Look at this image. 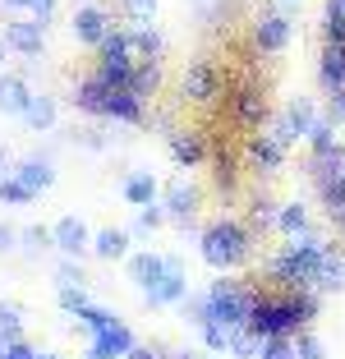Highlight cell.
Here are the masks:
<instances>
[{
  "mask_svg": "<svg viewBox=\"0 0 345 359\" xmlns=\"http://www.w3.org/2000/svg\"><path fill=\"white\" fill-rule=\"evenodd\" d=\"M323 254H327L323 240H313V235H299V240H290L281 254L272 258V276L285 285V290H313L318 267H323Z\"/></svg>",
  "mask_w": 345,
  "mask_h": 359,
  "instance_id": "1",
  "label": "cell"
},
{
  "mask_svg": "<svg viewBox=\"0 0 345 359\" xmlns=\"http://www.w3.org/2000/svg\"><path fill=\"white\" fill-rule=\"evenodd\" d=\"M249 249H253V235L244 231L240 222H230V217L212 222L208 231H203V240H198L203 263H208V267H217V272H230V267L249 263Z\"/></svg>",
  "mask_w": 345,
  "mask_h": 359,
  "instance_id": "2",
  "label": "cell"
},
{
  "mask_svg": "<svg viewBox=\"0 0 345 359\" xmlns=\"http://www.w3.org/2000/svg\"><path fill=\"white\" fill-rule=\"evenodd\" d=\"M208 299H212V323H221V327H249V313H253V290L244 281H230V276H221V281L208 285Z\"/></svg>",
  "mask_w": 345,
  "mask_h": 359,
  "instance_id": "3",
  "label": "cell"
},
{
  "mask_svg": "<svg viewBox=\"0 0 345 359\" xmlns=\"http://www.w3.org/2000/svg\"><path fill=\"white\" fill-rule=\"evenodd\" d=\"M318 120H323V116H318V106L299 93V97H290V102H285V111H281V120H276L272 138L285 148V143H295V138H309V134H313Z\"/></svg>",
  "mask_w": 345,
  "mask_h": 359,
  "instance_id": "4",
  "label": "cell"
},
{
  "mask_svg": "<svg viewBox=\"0 0 345 359\" xmlns=\"http://www.w3.org/2000/svg\"><path fill=\"white\" fill-rule=\"evenodd\" d=\"M69 28H74V37H79L83 46H102L106 37L115 32V23H111V14H106L102 5H93V0H88V5H79V10H74Z\"/></svg>",
  "mask_w": 345,
  "mask_h": 359,
  "instance_id": "5",
  "label": "cell"
},
{
  "mask_svg": "<svg viewBox=\"0 0 345 359\" xmlns=\"http://www.w3.org/2000/svg\"><path fill=\"white\" fill-rule=\"evenodd\" d=\"M184 97L189 102H212L217 97V88H221V79H217V65L208 60V55H198V60H189V69H184Z\"/></svg>",
  "mask_w": 345,
  "mask_h": 359,
  "instance_id": "6",
  "label": "cell"
},
{
  "mask_svg": "<svg viewBox=\"0 0 345 359\" xmlns=\"http://www.w3.org/2000/svg\"><path fill=\"white\" fill-rule=\"evenodd\" d=\"M5 42H10V51L19 55H42V42H46V23L42 19H10L5 23Z\"/></svg>",
  "mask_w": 345,
  "mask_h": 359,
  "instance_id": "7",
  "label": "cell"
},
{
  "mask_svg": "<svg viewBox=\"0 0 345 359\" xmlns=\"http://www.w3.org/2000/svg\"><path fill=\"white\" fill-rule=\"evenodd\" d=\"M129 350H134V332L125 323H111L106 332L88 341V359H129Z\"/></svg>",
  "mask_w": 345,
  "mask_h": 359,
  "instance_id": "8",
  "label": "cell"
},
{
  "mask_svg": "<svg viewBox=\"0 0 345 359\" xmlns=\"http://www.w3.org/2000/svg\"><path fill=\"white\" fill-rule=\"evenodd\" d=\"M285 42H290V19L285 14H258L253 19V46L267 55L285 51Z\"/></svg>",
  "mask_w": 345,
  "mask_h": 359,
  "instance_id": "9",
  "label": "cell"
},
{
  "mask_svg": "<svg viewBox=\"0 0 345 359\" xmlns=\"http://www.w3.org/2000/svg\"><path fill=\"white\" fill-rule=\"evenodd\" d=\"M51 240H55V249H60L65 258H79V254L93 249V235H88V226L79 222V217H60V222L51 226Z\"/></svg>",
  "mask_w": 345,
  "mask_h": 359,
  "instance_id": "10",
  "label": "cell"
},
{
  "mask_svg": "<svg viewBox=\"0 0 345 359\" xmlns=\"http://www.w3.org/2000/svg\"><path fill=\"white\" fill-rule=\"evenodd\" d=\"M184 295H189V281H184V267H180V258H166V276H161L152 290H143L147 304H180Z\"/></svg>",
  "mask_w": 345,
  "mask_h": 359,
  "instance_id": "11",
  "label": "cell"
},
{
  "mask_svg": "<svg viewBox=\"0 0 345 359\" xmlns=\"http://www.w3.org/2000/svg\"><path fill=\"white\" fill-rule=\"evenodd\" d=\"M318 194H323V208L332 217H345V166H313Z\"/></svg>",
  "mask_w": 345,
  "mask_h": 359,
  "instance_id": "12",
  "label": "cell"
},
{
  "mask_svg": "<svg viewBox=\"0 0 345 359\" xmlns=\"http://www.w3.org/2000/svg\"><path fill=\"white\" fill-rule=\"evenodd\" d=\"M111 93H115V88L106 83L102 74H88V79H79V88H74V106H79V111H88V116H106Z\"/></svg>",
  "mask_w": 345,
  "mask_h": 359,
  "instance_id": "13",
  "label": "cell"
},
{
  "mask_svg": "<svg viewBox=\"0 0 345 359\" xmlns=\"http://www.w3.org/2000/svg\"><path fill=\"white\" fill-rule=\"evenodd\" d=\"M170 157H175L180 166H198V161L208 157V143H203L198 129H175V134H170Z\"/></svg>",
  "mask_w": 345,
  "mask_h": 359,
  "instance_id": "14",
  "label": "cell"
},
{
  "mask_svg": "<svg viewBox=\"0 0 345 359\" xmlns=\"http://www.w3.org/2000/svg\"><path fill=\"white\" fill-rule=\"evenodd\" d=\"M32 102L23 74H0V116H23Z\"/></svg>",
  "mask_w": 345,
  "mask_h": 359,
  "instance_id": "15",
  "label": "cell"
},
{
  "mask_svg": "<svg viewBox=\"0 0 345 359\" xmlns=\"http://www.w3.org/2000/svg\"><path fill=\"white\" fill-rule=\"evenodd\" d=\"M166 212L175 222H189L194 212H198V184H189V180H175L166 189Z\"/></svg>",
  "mask_w": 345,
  "mask_h": 359,
  "instance_id": "16",
  "label": "cell"
},
{
  "mask_svg": "<svg viewBox=\"0 0 345 359\" xmlns=\"http://www.w3.org/2000/svg\"><path fill=\"white\" fill-rule=\"evenodd\" d=\"M281 157H285V148L276 143L272 134H253L249 138V166L253 170H276V166H281Z\"/></svg>",
  "mask_w": 345,
  "mask_h": 359,
  "instance_id": "17",
  "label": "cell"
},
{
  "mask_svg": "<svg viewBox=\"0 0 345 359\" xmlns=\"http://www.w3.org/2000/svg\"><path fill=\"white\" fill-rule=\"evenodd\" d=\"M318 79H323L327 93H341L345 88V51L341 46H323V55H318Z\"/></svg>",
  "mask_w": 345,
  "mask_h": 359,
  "instance_id": "18",
  "label": "cell"
},
{
  "mask_svg": "<svg viewBox=\"0 0 345 359\" xmlns=\"http://www.w3.org/2000/svg\"><path fill=\"white\" fill-rule=\"evenodd\" d=\"M14 175H19L23 184L32 189V194H42V189H51V184H55V170H51V161H42V157H23Z\"/></svg>",
  "mask_w": 345,
  "mask_h": 359,
  "instance_id": "19",
  "label": "cell"
},
{
  "mask_svg": "<svg viewBox=\"0 0 345 359\" xmlns=\"http://www.w3.org/2000/svg\"><path fill=\"white\" fill-rule=\"evenodd\" d=\"M235 116H240V125L258 129L262 120H267V102H262L258 88H240V97H235Z\"/></svg>",
  "mask_w": 345,
  "mask_h": 359,
  "instance_id": "20",
  "label": "cell"
},
{
  "mask_svg": "<svg viewBox=\"0 0 345 359\" xmlns=\"http://www.w3.org/2000/svg\"><path fill=\"white\" fill-rule=\"evenodd\" d=\"M129 276H134L143 290H152V285L166 276V258H157V254H134V258H129Z\"/></svg>",
  "mask_w": 345,
  "mask_h": 359,
  "instance_id": "21",
  "label": "cell"
},
{
  "mask_svg": "<svg viewBox=\"0 0 345 359\" xmlns=\"http://www.w3.org/2000/svg\"><path fill=\"white\" fill-rule=\"evenodd\" d=\"M23 125L28 129H51L55 125V97L51 93H32V102H28V111H23Z\"/></svg>",
  "mask_w": 345,
  "mask_h": 359,
  "instance_id": "22",
  "label": "cell"
},
{
  "mask_svg": "<svg viewBox=\"0 0 345 359\" xmlns=\"http://www.w3.org/2000/svg\"><path fill=\"white\" fill-rule=\"evenodd\" d=\"M93 254L97 258H125L129 254V231H120V226H106V231L93 235Z\"/></svg>",
  "mask_w": 345,
  "mask_h": 359,
  "instance_id": "23",
  "label": "cell"
},
{
  "mask_svg": "<svg viewBox=\"0 0 345 359\" xmlns=\"http://www.w3.org/2000/svg\"><path fill=\"white\" fill-rule=\"evenodd\" d=\"M341 285H345V258L336 254L332 244H327V254H323V267H318L313 290H341Z\"/></svg>",
  "mask_w": 345,
  "mask_h": 359,
  "instance_id": "24",
  "label": "cell"
},
{
  "mask_svg": "<svg viewBox=\"0 0 345 359\" xmlns=\"http://www.w3.org/2000/svg\"><path fill=\"white\" fill-rule=\"evenodd\" d=\"M129 46H134V60H161V51H166L157 28H129Z\"/></svg>",
  "mask_w": 345,
  "mask_h": 359,
  "instance_id": "25",
  "label": "cell"
},
{
  "mask_svg": "<svg viewBox=\"0 0 345 359\" xmlns=\"http://www.w3.org/2000/svg\"><path fill=\"white\" fill-rule=\"evenodd\" d=\"M125 198L134 203V208H147V203H157V180H152V170H134V175L125 180Z\"/></svg>",
  "mask_w": 345,
  "mask_h": 359,
  "instance_id": "26",
  "label": "cell"
},
{
  "mask_svg": "<svg viewBox=\"0 0 345 359\" xmlns=\"http://www.w3.org/2000/svg\"><path fill=\"white\" fill-rule=\"evenodd\" d=\"M157 88H161V65L157 60H138L134 79H129V93H134V97H152Z\"/></svg>",
  "mask_w": 345,
  "mask_h": 359,
  "instance_id": "27",
  "label": "cell"
},
{
  "mask_svg": "<svg viewBox=\"0 0 345 359\" xmlns=\"http://www.w3.org/2000/svg\"><path fill=\"white\" fill-rule=\"evenodd\" d=\"M276 226H281L290 240H299V235H309V208L304 203H285L281 217H276Z\"/></svg>",
  "mask_w": 345,
  "mask_h": 359,
  "instance_id": "28",
  "label": "cell"
},
{
  "mask_svg": "<svg viewBox=\"0 0 345 359\" xmlns=\"http://www.w3.org/2000/svg\"><path fill=\"white\" fill-rule=\"evenodd\" d=\"M230 355L235 359H258L262 355V337L253 327H235L230 332Z\"/></svg>",
  "mask_w": 345,
  "mask_h": 359,
  "instance_id": "29",
  "label": "cell"
},
{
  "mask_svg": "<svg viewBox=\"0 0 345 359\" xmlns=\"http://www.w3.org/2000/svg\"><path fill=\"white\" fill-rule=\"evenodd\" d=\"M180 313H184V323H194V327H208V323H212L208 290H203V295H184V299H180Z\"/></svg>",
  "mask_w": 345,
  "mask_h": 359,
  "instance_id": "30",
  "label": "cell"
},
{
  "mask_svg": "<svg viewBox=\"0 0 345 359\" xmlns=\"http://www.w3.org/2000/svg\"><path fill=\"white\" fill-rule=\"evenodd\" d=\"M19 304H0V346H14V341H19Z\"/></svg>",
  "mask_w": 345,
  "mask_h": 359,
  "instance_id": "31",
  "label": "cell"
},
{
  "mask_svg": "<svg viewBox=\"0 0 345 359\" xmlns=\"http://www.w3.org/2000/svg\"><path fill=\"white\" fill-rule=\"evenodd\" d=\"M79 323H83V327H88V332H93V337H97V332H106V327H111V323H120V318H115L111 309H97V304H88L83 313H79Z\"/></svg>",
  "mask_w": 345,
  "mask_h": 359,
  "instance_id": "32",
  "label": "cell"
},
{
  "mask_svg": "<svg viewBox=\"0 0 345 359\" xmlns=\"http://www.w3.org/2000/svg\"><path fill=\"white\" fill-rule=\"evenodd\" d=\"M258 359H299V355H295V341L290 337H267Z\"/></svg>",
  "mask_w": 345,
  "mask_h": 359,
  "instance_id": "33",
  "label": "cell"
},
{
  "mask_svg": "<svg viewBox=\"0 0 345 359\" xmlns=\"http://www.w3.org/2000/svg\"><path fill=\"white\" fill-rule=\"evenodd\" d=\"M0 198H5V203H32L37 194H32L19 175H5V184H0Z\"/></svg>",
  "mask_w": 345,
  "mask_h": 359,
  "instance_id": "34",
  "label": "cell"
},
{
  "mask_svg": "<svg viewBox=\"0 0 345 359\" xmlns=\"http://www.w3.org/2000/svg\"><path fill=\"white\" fill-rule=\"evenodd\" d=\"M166 217H170L166 203H147V208H138V222H134V226H138V231H157Z\"/></svg>",
  "mask_w": 345,
  "mask_h": 359,
  "instance_id": "35",
  "label": "cell"
},
{
  "mask_svg": "<svg viewBox=\"0 0 345 359\" xmlns=\"http://www.w3.org/2000/svg\"><path fill=\"white\" fill-rule=\"evenodd\" d=\"M125 14L138 23V28H147V23L157 19V0H125Z\"/></svg>",
  "mask_w": 345,
  "mask_h": 359,
  "instance_id": "36",
  "label": "cell"
},
{
  "mask_svg": "<svg viewBox=\"0 0 345 359\" xmlns=\"http://www.w3.org/2000/svg\"><path fill=\"white\" fill-rule=\"evenodd\" d=\"M60 309H65V313H83V309H88L83 285H60Z\"/></svg>",
  "mask_w": 345,
  "mask_h": 359,
  "instance_id": "37",
  "label": "cell"
},
{
  "mask_svg": "<svg viewBox=\"0 0 345 359\" xmlns=\"http://www.w3.org/2000/svg\"><path fill=\"white\" fill-rule=\"evenodd\" d=\"M198 332H203V346H208V350H230V327L208 323V327H198Z\"/></svg>",
  "mask_w": 345,
  "mask_h": 359,
  "instance_id": "38",
  "label": "cell"
},
{
  "mask_svg": "<svg viewBox=\"0 0 345 359\" xmlns=\"http://www.w3.org/2000/svg\"><path fill=\"white\" fill-rule=\"evenodd\" d=\"M323 120H327V125H336V129L345 125V88H341V93H327V111H323Z\"/></svg>",
  "mask_w": 345,
  "mask_h": 359,
  "instance_id": "39",
  "label": "cell"
},
{
  "mask_svg": "<svg viewBox=\"0 0 345 359\" xmlns=\"http://www.w3.org/2000/svg\"><path fill=\"white\" fill-rule=\"evenodd\" d=\"M55 281H60V285H83L88 276H83V267L74 263V258H65V263L55 267Z\"/></svg>",
  "mask_w": 345,
  "mask_h": 359,
  "instance_id": "40",
  "label": "cell"
},
{
  "mask_svg": "<svg viewBox=\"0 0 345 359\" xmlns=\"http://www.w3.org/2000/svg\"><path fill=\"white\" fill-rule=\"evenodd\" d=\"M295 355H299V359H327V350H323V341L299 337V341H295Z\"/></svg>",
  "mask_w": 345,
  "mask_h": 359,
  "instance_id": "41",
  "label": "cell"
},
{
  "mask_svg": "<svg viewBox=\"0 0 345 359\" xmlns=\"http://www.w3.org/2000/svg\"><path fill=\"white\" fill-rule=\"evenodd\" d=\"M323 37H327V46H341V51H345V19H327Z\"/></svg>",
  "mask_w": 345,
  "mask_h": 359,
  "instance_id": "42",
  "label": "cell"
},
{
  "mask_svg": "<svg viewBox=\"0 0 345 359\" xmlns=\"http://www.w3.org/2000/svg\"><path fill=\"white\" fill-rule=\"evenodd\" d=\"M23 240H28V249H46V244H55L46 226H28V231H23Z\"/></svg>",
  "mask_w": 345,
  "mask_h": 359,
  "instance_id": "43",
  "label": "cell"
},
{
  "mask_svg": "<svg viewBox=\"0 0 345 359\" xmlns=\"http://www.w3.org/2000/svg\"><path fill=\"white\" fill-rule=\"evenodd\" d=\"M0 359H37V350H32V346H23V341H14V346H5V350H0Z\"/></svg>",
  "mask_w": 345,
  "mask_h": 359,
  "instance_id": "44",
  "label": "cell"
},
{
  "mask_svg": "<svg viewBox=\"0 0 345 359\" xmlns=\"http://www.w3.org/2000/svg\"><path fill=\"white\" fill-rule=\"evenodd\" d=\"M28 10H32V14H37V19L46 23V19H51V14H55V0H28Z\"/></svg>",
  "mask_w": 345,
  "mask_h": 359,
  "instance_id": "45",
  "label": "cell"
},
{
  "mask_svg": "<svg viewBox=\"0 0 345 359\" xmlns=\"http://www.w3.org/2000/svg\"><path fill=\"white\" fill-rule=\"evenodd\" d=\"M129 359H161V355L152 346H134V350H129Z\"/></svg>",
  "mask_w": 345,
  "mask_h": 359,
  "instance_id": "46",
  "label": "cell"
},
{
  "mask_svg": "<svg viewBox=\"0 0 345 359\" xmlns=\"http://www.w3.org/2000/svg\"><path fill=\"white\" fill-rule=\"evenodd\" d=\"M327 19H345V0H327Z\"/></svg>",
  "mask_w": 345,
  "mask_h": 359,
  "instance_id": "47",
  "label": "cell"
},
{
  "mask_svg": "<svg viewBox=\"0 0 345 359\" xmlns=\"http://www.w3.org/2000/svg\"><path fill=\"white\" fill-rule=\"evenodd\" d=\"M14 240H19V235H14L10 226H0V249H14Z\"/></svg>",
  "mask_w": 345,
  "mask_h": 359,
  "instance_id": "48",
  "label": "cell"
},
{
  "mask_svg": "<svg viewBox=\"0 0 345 359\" xmlns=\"http://www.w3.org/2000/svg\"><path fill=\"white\" fill-rule=\"evenodd\" d=\"M5 51H10V42H5V28H0V65H5Z\"/></svg>",
  "mask_w": 345,
  "mask_h": 359,
  "instance_id": "49",
  "label": "cell"
},
{
  "mask_svg": "<svg viewBox=\"0 0 345 359\" xmlns=\"http://www.w3.org/2000/svg\"><path fill=\"white\" fill-rule=\"evenodd\" d=\"M5 175H10V170H5V157H0V184H5Z\"/></svg>",
  "mask_w": 345,
  "mask_h": 359,
  "instance_id": "50",
  "label": "cell"
},
{
  "mask_svg": "<svg viewBox=\"0 0 345 359\" xmlns=\"http://www.w3.org/2000/svg\"><path fill=\"white\" fill-rule=\"evenodd\" d=\"M336 231H341V235H345V217H336Z\"/></svg>",
  "mask_w": 345,
  "mask_h": 359,
  "instance_id": "51",
  "label": "cell"
},
{
  "mask_svg": "<svg viewBox=\"0 0 345 359\" xmlns=\"http://www.w3.org/2000/svg\"><path fill=\"white\" fill-rule=\"evenodd\" d=\"M37 359H55V355H37Z\"/></svg>",
  "mask_w": 345,
  "mask_h": 359,
  "instance_id": "52",
  "label": "cell"
},
{
  "mask_svg": "<svg viewBox=\"0 0 345 359\" xmlns=\"http://www.w3.org/2000/svg\"><path fill=\"white\" fill-rule=\"evenodd\" d=\"M180 359H194V355H180Z\"/></svg>",
  "mask_w": 345,
  "mask_h": 359,
  "instance_id": "53",
  "label": "cell"
},
{
  "mask_svg": "<svg viewBox=\"0 0 345 359\" xmlns=\"http://www.w3.org/2000/svg\"><path fill=\"white\" fill-rule=\"evenodd\" d=\"M79 5H88V0H79Z\"/></svg>",
  "mask_w": 345,
  "mask_h": 359,
  "instance_id": "54",
  "label": "cell"
},
{
  "mask_svg": "<svg viewBox=\"0 0 345 359\" xmlns=\"http://www.w3.org/2000/svg\"><path fill=\"white\" fill-rule=\"evenodd\" d=\"M0 350H5V346H0Z\"/></svg>",
  "mask_w": 345,
  "mask_h": 359,
  "instance_id": "55",
  "label": "cell"
}]
</instances>
